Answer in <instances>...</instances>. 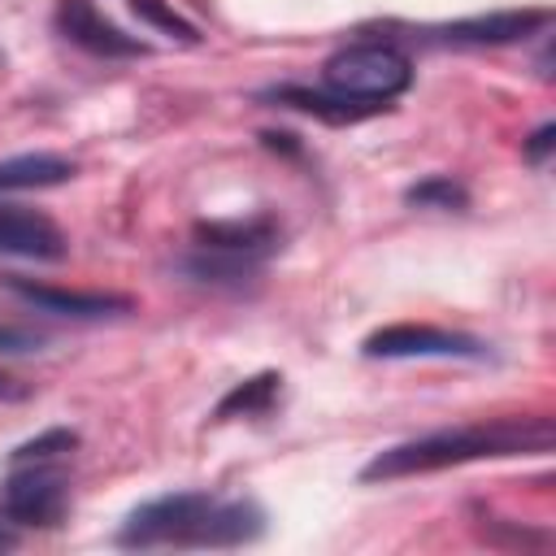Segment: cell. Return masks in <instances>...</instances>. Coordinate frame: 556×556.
<instances>
[{
	"instance_id": "obj_7",
	"label": "cell",
	"mask_w": 556,
	"mask_h": 556,
	"mask_svg": "<svg viewBox=\"0 0 556 556\" xmlns=\"http://www.w3.org/2000/svg\"><path fill=\"white\" fill-rule=\"evenodd\" d=\"M56 26L70 43H78L96 56H143L148 52V43H139L135 35L113 26L91 0H61L56 4Z\"/></svg>"
},
{
	"instance_id": "obj_15",
	"label": "cell",
	"mask_w": 556,
	"mask_h": 556,
	"mask_svg": "<svg viewBox=\"0 0 556 556\" xmlns=\"http://www.w3.org/2000/svg\"><path fill=\"white\" fill-rule=\"evenodd\" d=\"M130 9H135L143 22H152L156 30H165V35H178V39H187V43L195 39V30H191V26H187V22H182L165 0H130Z\"/></svg>"
},
{
	"instance_id": "obj_16",
	"label": "cell",
	"mask_w": 556,
	"mask_h": 556,
	"mask_svg": "<svg viewBox=\"0 0 556 556\" xmlns=\"http://www.w3.org/2000/svg\"><path fill=\"white\" fill-rule=\"evenodd\" d=\"M552 148H556V126L547 122V126H539V130H534V135L526 139V161H534V165H543Z\"/></svg>"
},
{
	"instance_id": "obj_4",
	"label": "cell",
	"mask_w": 556,
	"mask_h": 556,
	"mask_svg": "<svg viewBox=\"0 0 556 556\" xmlns=\"http://www.w3.org/2000/svg\"><path fill=\"white\" fill-rule=\"evenodd\" d=\"M70 504V482L56 460H22L9 465L0 508L13 526H56Z\"/></svg>"
},
{
	"instance_id": "obj_11",
	"label": "cell",
	"mask_w": 556,
	"mask_h": 556,
	"mask_svg": "<svg viewBox=\"0 0 556 556\" xmlns=\"http://www.w3.org/2000/svg\"><path fill=\"white\" fill-rule=\"evenodd\" d=\"M74 178V165L56 152H22L0 161V191H35V187H56Z\"/></svg>"
},
{
	"instance_id": "obj_13",
	"label": "cell",
	"mask_w": 556,
	"mask_h": 556,
	"mask_svg": "<svg viewBox=\"0 0 556 556\" xmlns=\"http://www.w3.org/2000/svg\"><path fill=\"white\" fill-rule=\"evenodd\" d=\"M74 447H78V434H74V430H65V426H52V430H43V434L26 439L22 447H13L9 465H22V460H61V456H70Z\"/></svg>"
},
{
	"instance_id": "obj_6",
	"label": "cell",
	"mask_w": 556,
	"mask_h": 556,
	"mask_svg": "<svg viewBox=\"0 0 556 556\" xmlns=\"http://www.w3.org/2000/svg\"><path fill=\"white\" fill-rule=\"evenodd\" d=\"M0 282L35 304L39 313H56V317H78V321H96V317H122L135 308L130 295H113V291H74V287H52V282H35L22 274H0Z\"/></svg>"
},
{
	"instance_id": "obj_2",
	"label": "cell",
	"mask_w": 556,
	"mask_h": 556,
	"mask_svg": "<svg viewBox=\"0 0 556 556\" xmlns=\"http://www.w3.org/2000/svg\"><path fill=\"white\" fill-rule=\"evenodd\" d=\"M265 517L252 500H226L208 491H174L139 504L122 530V547H243L261 539Z\"/></svg>"
},
{
	"instance_id": "obj_12",
	"label": "cell",
	"mask_w": 556,
	"mask_h": 556,
	"mask_svg": "<svg viewBox=\"0 0 556 556\" xmlns=\"http://www.w3.org/2000/svg\"><path fill=\"white\" fill-rule=\"evenodd\" d=\"M282 395V378L278 374H256V378H243L235 382L222 400H217V417H261L274 408V400Z\"/></svg>"
},
{
	"instance_id": "obj_10",
	"label": "cell",
	"mask_w": 556,
	"mask_h": 556,
	"mask_svg": "<svg viewBox=\"0 0 556 556\" xmlns=\"http://www.w3.org/2000/svg\"><path fill=\"white\" fill-rule=\"evenodd\" d=\"M269 100L282 104V109H300V113H308V117H321V122H330V126L361 122V117L378 113V104L348 100V96H339V91H330V87H326V91H308V87H274Z\"/></svg>"
},
{
	"instance_id": "obj_1",
	"label": "cell",
	"mask_w": 556,
	"mask_h": 556,
	"mask_svg": "<svg viewBox=\"0 0 556 556\" xmlns=\"http://www.w3.org/2000/svg\"><path fill=\"white\" fill-rule=\"evenodd\" d=\"M556 443V430L547 417H504V421H473L456 430H430L421 439L395 443L378 452L361 478L365 482H391V478H413V473H434L452 465H473V460H500V456H530L547 452Z\"/></svg>"
},
{
	"instance_id": "obj_3",
	"label": "cell",
	"mask_w": 556,
	"mask_h": 556,
	"mask_svg": "<svg viewBox=\"0 0 556 556\" xmlns=\"http://www.w3.org/2000/svg\"><path fill=\"white\" fill-rule=\"evenodd\" d=\"M321 78L330 91H339L348 100H365V104L387 109V100H395L413 83V65L395 43L361 39V43L339 48L321 65Z\"/></svg>"
},
{
	"instance_id": "obj_19",
	"label": "cell",
	"mask_w": 556,
	"mask_h": 556,
	"mask_svg": "<svg viewBox=\"0 0 556 556\" xmlns=\"http://www.w3.org/2000/svg\"><path fill=\"white\" fill-rule=\"evenodd\" d=\"M13 543H17V534H13V530L0 521V552H4V547H13Z\"/></svg>"
},
{
	"instance_id": "obj_8",
	"label": "cell",
	"mask_w": 556,
	"mask_h": 556,
	"mask_svg": "<svg viewBox=\"0 0 556 556\" xmlns=\"http://www.w3.org/2000/svg\"><path fill=\"white\" fill-rule=\"evenodd\" d=\"M65 235L48 213L22 208V204H0V256H22V261H61L65 256Z\"/></svg>"
},
{
	"instance_id": "obj_9",
	"label": "cell",
	"mask_w": 556,
	"mask_h": 556,
	"mask_svg": "<svg viewBox=\"0 0 556 556\" xmlns=\"http://www.w3.org/2000/svg\"><path fill=\"white\" fill-rule=\"evenodd\" d=\"M547 9H500V13H482V17H460L452 26H439V39L447 43H469V48H495V43H517L526 35H534L539 26H547Z\"/></svg>"
},
{
	"instance_id": "obj_5",
	"label": "cell",
	"mask_w": 556,
	"mask_h": 556,
	"mask_svg": "<svg viewBox=\"0 0 556 556\" xmlns=\"http://www.w3.org/2000/svg\"><path fill=\"white\" fill-rule=\"evenodd\" d=\"M365 356L374 361H417V356H439V361H482L486 348L473 334L460 330H443V326H426V321H395L374 330L361 343Z\"/></svg>"
},
{
	"instance_id": "obj_17",
	"label": "cell",
	"mask_w": 556,
	"mask_h": 556,
	"mask_svg": "<svg viewBox=\"0 0 556 556\" xmlns=\"http://www.w3.org/2000/svg\"><path fill=\"white\" fill-rule=\"evenodd\" d=\"M35 348H39V334L17 330V326H0V352H35Z\"/></svg>"
},
{
	"instance_id": "obj_18",
	"label": "cell",
	"mask_w": 556,
	"mask_h": 556,
	"mask_svg": "<svg viewBox=\"0 0 556 556\" xmlns=\"http://www.w3.org/2000/svg\"><path fill=\"white\" fill-rule=\"evenodd\" d=\"M22 395H26V387H17V378L0 374V400H22Z\"/></svg>"
},
{
	"instance_id": "obj_14",
	"label": "cell",
	"mask_w": 556,
	"mask_h": 556,
	"mask_svg": "<svg viewBox=\"0 0 556 556\" xmlns=\"http://www.w3.org/2000/svg\"><path fill=\"white\" fill-rule=\"evenodd\" d=\"M465 187L460 182H452V178H443V174H434V178H426V182H417V187H408V204H434V208H465Z\"/></svg>"
}]
</instances>
